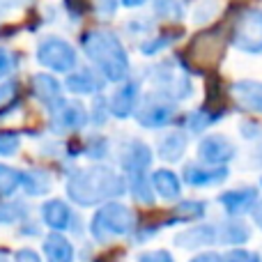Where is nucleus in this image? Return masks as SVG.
Segmentation results:
<instances>
[{
    "label": "nucleus",
    "mask_w": 262,
    "mask_h": 262,
    "mask_svg": "<svg viewBox=\"0 0 262 262\" xmlns=\"http://www.w3.org/2000/svg\"><path fill=\"white\" fill-rule=\"evenodd\" d=\"M251 216H253V223L262 230V198L258 200V205L253 207V212H251Z\"/></svg>",
    "instance_id": "nucleus-42"
},
{
    "label": "nucleus",
    "mask_w": 262,
    "mask_h": 262,
    "mask_svg": "<svg viewBox=\"0 0 262 262\" xmlns=\"http://www.w3.org/2000/svg\"><path fill=\"white\" fill-rule=\"evenodd\" d=\"M21 186V172L0 163V198H9Z\"/></svg>",
    "instance_id": "nucleus-28"
},
{
    "label": "nucleus",
    "mask_w": 262,
    "mask_h": 262,
    "mask_svg": "<svg viewBox=\"0 0 262 262\" xmlns=\"http://www.w3.org/2000/svg\"><path fill=\"white\" fill-rule=\"evenodd\" d=\"M9 69H12V58H9V53L0 51V78H3Z\"/></svg>",
    "instance_id": "nucleus-41"
},
{
    "label": "nucleus",
    "mask_w": 262,
    "mask_h": 262,
    "mask_svg": "<svg viewBox=\"0 0 262 262\" xmlns=\"http://www.w3.org/2000/svg\"><path fill=\"white\" fill-rule=\"evenodd\" d=\"M223 30L221 28H214V30H207V32H200L198 37L193 39L189 49V55L195 58L198 64H214L223 53Z\"/></svg>",
    "instance_id": "nucleus-8"
},
{
    "label": "nucleus",
    "mask_w": 262,
    "mask_h": 262,
    "mask_svg": "<svg viewBox=\"0 0 262 262\" xmlns=\"http://www.w3.org/2000/svg\"><path fill=\"white\" fill-rule=\"evenodd\" d=\"M118 3L120 0H97V12L101 16H113L115 9H118Z\"/></svg>",
    "instance_id": "nucleus-37"
},
{
    "label": "nucleus",
    "mask_w": 262,
    "mask_h": 262,
    "mask_svg": "<svg viewBox=\"0 0 262 262\" xmlns=\"http://www.w3.org/2000/svg\"><path fill=\"white\" fill-rule=\"evenodd\" d=\"M249 239H251V228L242 219H228V221L219 223V244L242 249V244H246Z\"/></svg>",
    "instance_id": "nucleus-13"
},
{
    "label": "nucleus",
    "mask_w": 262,
    "mask_h": 262,
    "mask_svg": "<svg viewBox=\"0 0 262 262\" xmlns=\"http://www.w3.org/2000/svg\"><path fill=\"white\" fill-rule=\"evenodd\" d=\"M129 191L134 193V198L143 205H154V189H152V180L143 175V172H136L129 175Z\"/></svg>",
    "instance_id": "nucleus-26"
},
{
    "label": "nucleus",
    "mask_w": 262,
    "mask_h": 262,
    "mask_svg": "<svg viewBox=\"0 0 262 262\" xmlns=\"http://www.w3.org/2000/svg\"><path fill=\"white\" fill-rule=\"evenodd\" d=\"M28 216V207L21 200H9V203L0 205V223L3 226H12V223L26 221Z\"/></svg>",
    "instance_id": "nucleus-27"
},
{
    "label": "nucleus",
    "mask_w": 262,
    "mask_h": 262,
    "mask_svg": "<svg viewBox=\"0 0 262 262\" xmlns=\"http://www.w3.org/2000/svg\"><path fill=\"white\" fill-rule=\"evenodd\" d=\"M219 9V0H200L198 5H195V12H193V21L195 23H207L214 18V14H216Z\"/></svg>",
    "instance_id": "nucleus-32"
},
{
    "label": "nucleus",
    "mask_w": 262,
    "mask_h": 262,
    "mask_svg": "<svg viewBox=\"0 0 262 262\" xmlns=\"http://www.w3.org/2000/svg\"><path fill=\"white\" fill-rule=\"evenodd\" d=\"M55 108V120H58V124H64L67 129H78L85 124L88 120V113L85 108H83L81 104H62L60 101V106H53Z\"/></svg>",
    "instance_id": "nucleus-22"
},
{
    "label": "nucleus",
    "mask_w": 262,
    "mask_h": 262,
    "mask_svg": "<svg viewBox=\"0 0 262 262\" xmlns=\"http://www.w3.org/2000/svg\"><path fill=\"white\" fill-rule=\"evenodd\" d=\"M189 262H226L221 253H214V251H205V253H198L195 258H191Z\"/></svg>",
    "instance_id": "nucleus-39"
},
{
    "label": "nucleus",
    "mask_w": 262,
    "mask_h": 262,
    "mask_svg": "<svg viewBox=\"0 0 262 262\" xmlns=\"http://www.w3.org/2000/svg\"><path fill=\"white\" fill-rule=\"evenodd\" d=\"M182 32H175V35H168V32H161V35H157L152 41H145L140 49H143V53H147V55H152V53H157V51H161V49H166V46H170L172 41L180 37Z\"/></svg>",
    "instance_id": "nucleus-31"
},
{
    "label": "nucleus",
    "mask_w": 262,
    "mask_h": 262,
    "mask_svg": "<svg viewBox=\"0 0 262 262\" xmlns=\"http://www.w3.org/2000/svg\"><path fill=\"white\" fill-rule=\"evenodd\" d=\"M219 115H221V113H212L209 108L193 111V113L189 115V129L191 131H203L205 127H209V124H212Z\"/></svg>",
    "instance_id": "nucleus-30"
},
{
    "label": "nucleus",
    "mask_w": 262,
    "mask_h": 262,
    "mask_svg": "<svg viewBox=\"0 0 262 262\" xmlns=\"http://www.w3.org/2000/svg\"><path fill=\"white\" fill-rule=\"evenodd\" d=\"M106 101L104 99H97L95 101V106H92V118H95V122L97 124H101L106 120V113H108V108H106Z\"/></svg>",
    "instance_id": "nucleus-38"
},
{
    "label": "nucleus",
    "mask_w": 262,
    "mask_h": 262,
    "mask_svg": "<svg viewBox=\"0 0 262 262\" xmlns=\"http://www.w3.org/2000/svg\"><path fill=\"white\" fill-rule=\"evenodd\" d=\"M152 189L154 193H159L163 200H177L182 193L180 177L170 170H157L152 175Z\"/></svg>",
    "instance_id": "nucleus-20"
},
{
    "label": "nucleus",
    "mask_w": 262,
    "mask_h": 262,
    "mask_svg": "<svg viewBox=\"0 0 262 262\" xmlns=\"http://www.w3.org/2000/svg\"><path fill=\"white\" fill-rule=\"evenodd\" d=\"M136 101H138V85H136V83H124V85L118 88L115 95L111 97L108 108L115 118H129L136 108Z\"/></svg>",
    "instance_id": "nucleus-16"
},
{
    "label": "nucleus",
    "mask_w": 262,
    "mask_h": 262,
    "mask_svg": "<svg viewBox=\"0 0 262 262\" xmlns=\"http://www.w3.org/2000/svg\"><path fill=\"white\" fill-rule=\"evenodd\" d=\"M232 44L246 53H262V12L249 9L232 26Z\"/></svg>",
    "instance_id": "nucleus-4"
},
{
    "label": "nucleus",
    "mask_w": 262,
    "mask_h": 262,
    "mask_svg": "<svg viewBox=\"0 0 262 262\" xmlns=\"http://www.w3.org/2000/svg\"><path fill=\"white\" fill-rule=\"evenodd\" d=\"M134 230H136L134 212L120 203H106L90 221V235L99 244H108V242L118 239V237H127Z\"/></svg>",
    "instance_id": "nucleus-3"
},
{
    "label": "nucleus",
    "mask_w": 262,
    "mask_h": 262,
    "mask_svg": "<svg viewBox=\"0 0 262 262\" xmlns=\"http://www.w3.org/2000/svg\"><path fill=\"white\" fill-rule=\"evenodd\" d=\"M198 154L203 161L212 163V166H223L235 157V147L226 136H207V138L200 140Z\"/></svg>",
    "instance_id": "nucleus-11"
},
{
    "label": "nucleus",
    "mask_w": 262,
    "mask_h": 262,
    "mask_svg": "<svg viewBox=\"0 0 262 262\" xmlns=\"http://www.w3.org/2000/svg\"><path fill=\"white\" fill-rule=\"evenodd\" d=\"M258 200V191L253 186H242V189H232L219 195V203H221V207L226 209V214L230 219H239L242 214L253 212Z\"/></svg>",
    "instance_id": "nucleus-10"
},
{
    "label": "nucleus",
    "mask_w": 262,
    "mask_h": 262,
    "mask_svg": "<svg viewBox=\"0 0 262 262\" xmlns=\"http://www.w3.org/2000/svg\"><path fill=\"white\" fill-rule=\"evenodd\" d=\"M223 258L226 262H262V255L249 249H230Z\"/></svg>",
    "instance_id": "nucleus-33"
},
{
    "label": "nucleus",
    "mask_w": 262,
    "mask_h": 262,
    "mask_svg": "<svg viewBox=\"0 0 262 262\" xmlns=\"http://www.w3.org/2000/svg\"><path fill=\"white\" fill-rule=\"evenodd\" d=\"M16 149H18V136L12 134V131H0V154L9 157Z\"/></svg>",
    "instance_id": "nucleus-34"
},
{
    "label": "nucleus",
    "mask_w": 262,
    "mask_h": 262,
    "mask_svg": "<svg viewBox=\"0 0 262 262\" xmlns=\"http://www.w3.org/2000/svg\"><path fill=\"white\" fill-rule=\"evenodd\" d=\"M37 60L55 72H69L76 67V51L60 37H46L37 46Z\"/></svg>",
    "instance_id": "nucleus-5"
},
{
    "label": "nucleus",
    "mask_w": 262,
    "mask_h": 262,
    "mask_svg": "<svg viewBox=\"0 0 262 262\" xmlns=\"http://www.w3.org/2000/svg\"><path fill=\"white\" fill-rule=\"evenodd\" d=\"M186 149V136L182 131H170L159 140V157L166 161H177Z\"/></svg>",
    "instance_id": "nucleus-23"
},
{
    "label": "nucleus",
    "mask_w": 262,
    "mask_h": 262,
    "mask_svg": "<svg viewBox=\"0 0 262 262\" xmlns=\"http://www.w3.org/2000/svg\"><path fill=\"white\" fill-rule=\"evenodd\" d=\"M41 219H44V223L51 230L62 232L72 226L74 214L62 200H46V203L41 205Z\"/></svg>",
    "instance_id": "nucleus-12"
},
{
    "label": "nucleus",
    "mask_w": 262,
    "mask_h": 262,
    "mask_svg": "<svg viewBox=\"0 0 262 262\" xmlns=\"http://www.w3.org/2000/svg\"><path fill=\"white\" fill-rule=\"evenodd\" d=\"M127 7H136V5H140V3H145V0H122Z\"/></svg>",
    "instance_id": "nucleus-44"
},
{
    "label": "nucleus",
    "mask_w": 262,
    "mask_h": 262,
    "mask_svg": "<svg viewBox=\"0 0 262 262\" xmlns=\"http://www.w3.org/2000/svg\"><path fill=\"white\" fill-rule=\"evenodd\" d=\"M67 88L74 92H81V95H92V92L101 90V81L90 69H81V72H76V74H69Z\"/></svg>",
    "instance_id": "nucleus-24"
},
{
    "label": "nucleus",
    "mask_w": 262,
    "mask_h": 262,
    "mask_svg": "<svg viewBox=\"0 0 262 262\" xmlns=\"http://www.w3.org/2000/svg\"><path fill=\"white\" fill-rule=\"evenodd\" d=\"M21 186L30 195H44L51 189V175L46 170H26L21 172Z\"/></svg>",
    "instance_id": "nucleus-25"
},
{
    "label": "nucleus",
    "mask_w": 262,
    "mask_h": 262,
    "mask_svg": "<svg viewBox=\"0 0 262 262\" xmlns=\"http://www.w3.org/2000/svg\"><path fill=\"white\" fill-rule=\"evenodd\" d=\"M85 55L101 69L108 81H122L129 72V60L120 39L108 30H90L81 39Z\"/></svg>",
    "instance_id": "nucleus-2"
},
{
    "label": "nucleus",
    "mask_w": 262,
    "mask_h": 262,
    "mask_svg": "<svg viewBox=\"0 0 262 262\" xmlns=\"http://www.w3.org/2000/svg\"><path fill=\"white\" fill-rule=\"evenodd\" d=\"M232 97L246 111L262 113V83L258 81H239L232 85Z\"/></svg>",
    "instance_id": "nucleus-14"
},
{
    "label": "nucleus",
    "mask_w": 262,
    "mask_h": 262,
    "mask_svg": "<svg viewBox=\"0 0 262 262\" xmlns=\"http://www.w3.org/2000/svg\"><path fill=\"white\" fill-rule=\"evenodd\" d=\"M152 161V152L145 143H134L127 145V149H122V166L129 175H136V172H145V168Z\"/></svg>",
    "instance_id": "nucleus-18"
},
{
    "label": "nucleus",
    "mask_w": 262,
    "mask_h": 262,
    "mask_svg": "<svg viewBox=\"0 0 262 262\" xmlns=\"http://www.w3.org/2000/svg\"><path fill=\"white\" fill-rule=\"evenodd\" d=\"M16 95V83H3V85H0V104H3V101H7L9 97H14Z\"/></svg>",
    "instance_id": "nucleus-40"
},
{
    "label": "nucleus",
    "mask_w": 262,
    "mask_h": 262,
    "mask_svg": "<svg viewBox=\"0 0 262 262\" xmlns=\"http://www.w3.org/2000/svg\"><path fill=\"white\" fill-rule=\"evenodd\" d=\"M214 244H219V226H214V223H200V226L186 228L175 237V246L186 251L207 249Z\"/></svg>",
    "instance_id": "nucleus-9"
},
{
    "label": "nucleus",
    "mask_w": 262,
    "mask_h": 262,
    "mask_svg": "<svg viewBox=\"0 0 262 262\" xmlns=\"http://www.w3.org/2000/svg\"><path fill=\"white\" fill-rule=\"evenodd\" d=\"M136 262H175L170 253H168L166 249H157V251H145V253H140Z\"/></svg>",
    "instance_id": "nucleus-35"
},
{
    "label": "nucleus",
    "mask_w": 262,
    "mask_h": 262,
    "mask_svg": "<svg viewBox=\"0 0 262 262\" xmlns=\"http://www.w3.org/2000/svg\"><path fill=\"white\" fill-rule=\"evenodd\" d=\"M228 177L226 168H205L200 163H186L184 166V180L191 186H212L219 184Z\"/></svg>",
    "instance_id": "nucleus-15"
},
{
    "label": "nucleus",
    "mask_w": 262,
    "mask_h": 262,
    "mask_svg": "<svg viewBox=\"0 0 262 262\" xmlns=\"http://www.w3.org/2000/svg\"><path fill=\"white\" fill-rule=\"evenodd\" d=\"M12 262H41L39 253L32 249H18L16 253L12 255Z\"/></svg>",
    "instance_id": "nucleus-36"
},
{
    "label": "nucleus",
    "mask_w": 262,
    "mask_h": 262,
    "mask_svg": "<svg viewBox=\"0 0 262 262\" xmlns=\"http://www.w3.org/2000/svg\"><path fill=\"white\" fill-rule=\"evenodd\" d=\"M152 81L161 90V95L175 97V99H186L191 95V81L180 67H172V62L159 64L152 69Z\"/></svg>",
    "instance_id": "nucleus-6"
},
{
    "label": "nucleus",
    "mask_w": 262,
    "mask_h": 262,
    "mask_svg": "<svg viewBox=\"0 0 262 262\" xmlns=\"http://www.w3.org/2000/svg\"><path fill=\"white\" fill-rule=\"evenodd\" d=\"M124 191H127V182L106 166L76 170L67 182V195L83 207H90L108 198H120Z\"/></svg>",
    "instance_id": "nucleus-1"
},
{
    "label": "nucleus",
    "mask_w": 262,
    "mask_h": 262,
    "mask_svg": "<svg viewBox=\"0 0 262 262\" xmlns=\"http://www.w3.org/2000/svg\"><path fill=\"white\" fill-rule=\"evenodd\" d=\"M154 9L161 18H182L184 12V0H157Z\"/></svg>",
    "instance_id": "nucleus-29"
},
{
    "label": "nucleus",
    "mask_w": 262,
    "mask_h": 262,
    "mask_svg": "<svg viewBox=\"0 0 262 262\" xmlns=\"http://www.w3.org/2000/svg\"><path fill=\"white\" fill-rule=\"evenodd\" d=\"M172 115H175L172 101H168L166 95L149 92L143 97V104L138 108V122L143 127H163L166 122H170Z\"/></svg>",
    "instance_id": "nucleus-7"
},
{
    "label": "nucleus",
    "mask_w": 262,
    "mask_h": 262,
    "mask_svg": "<svg viewBox=\"0 0 262 262\" xmlns=\"http://www.w3.org/2000/svg\"><path fill=\"white\" fill-rule=\"evenodd\" d=\"M207 205L200 200H182L175 209L170 212V219L163 221V226H175V223H189V221H198L205 216Z\"/></svg>",
    "instance_id": "nucleus-19"
},
{
    "label": "nucleus",
    "mask_w": 262,
    "mask_h": 262,
    "mask_svg": "<svg viewBox=\"0 0 262 262\" xmlns=\"http://www.w3.org/2000/svg\"><path fill=\"white\" fill-rule=\"evenodd\" d=\"M44 255L46 262H74V244L62 232H51L44 239Z\"/></svg>",
    "instance_id": "nucleus-17"
},
{
    "label": "nucleus",
    "mask_w": 262,
    "mask_h": 262,
    "mask_svg": "<svg viewBox=\"0 0 262 262\" xmlns=\"http://www.w3.org/2000/svg\"><path fill=\"white\" fill-rule=\"evenodd\" d=\"M251 159L255 161V166H262V136H260L258 143H255L253 152H251Z\"/></svg>",
    "instance_id": "nucleus-43"
},
{
    "label": "nucleus",
    "mask_w": 262,
    "mask_h": 262,
    "mask_svg": "<svg viewBox=\"0 0 262 262\" xmlns=\"http://www.w3.org/2000/svg\"><path fill=\"white\" fill-rule=\"evenodd\" d=\"M32 92H35L37 99L46 101V104H53V101H60V83L55 78H51L49 74H35L30 78Z\"/></svg>",
    "instance_id": "nucleus-21"
}]
</instances>
